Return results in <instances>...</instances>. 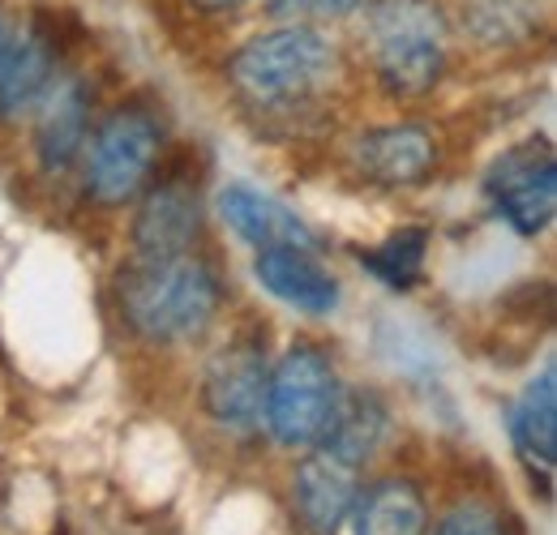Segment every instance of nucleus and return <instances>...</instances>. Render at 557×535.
<instances>
[{
  "instance_id": "f257e3e1",
  "label": "nucleus",
  "mask_w": 557,
  "mask_h": 535,
  "mask_svg": "<svg viewBox=\"0 0 557 535\" xmlns=\"http://www.w3.org/2000/svg\"><path fill=\"white\" fill-rule=\"evenodd\" d=\"M125 322L150 343H185L210 326L219 309V283L207 262L181 258H138L121 270Z\"/></svg>"
},
{
  "instance_id": "f03ea898",
  "label": "nucleus",
  "mask_w": 557,
  "mask_h": 535,
  "mask_svg": "<svg viewBox=\"0 0 557 535\" xmlns=\"http://www.w3.org/2000/svg\"><path fill=\"white\" fill-rule=\"evenodd\" d=\"M377 77L391 95H424L446 65V13L437 0H377L369 13Z\"/></svg>"
},
{
  "instance_id": "7ed1b4c3",
  "label": "nucleus",
  "mask_w": 557,
  "mask_h": 535,
  "mask_svg": "<svg viewBox=\"0 0 557 535\" xmlns=\"http://www.w3.org/2000/svg\"><path fill=\"white\" fill-rule=\"evenodd\" d=\"M227 73L249 103L278 108V103H300L305 95H313L335 73V52L322 35L305 26H287L275 35L249 39L232 57Z\"/></svg>"
},
{
  "instance_id": "20e7f679",
  "label": "nucleus",
  "mask_w": 557,
  "mask_h": 535,
  "mask_svg": "<svg viewBox=\"0 0 557 535\" xmlns=\"http://www.w3.org/2000/svg\"><path fill=\"white\" fill-rule=\"evenodd\" d=\"M339 395L331 356L318 347H292L267 382V424L283 446H318Z\"/></svg>"
},
{
  "instance_id": "39448f33",
  "label": "nucleus",
  "mask_w": 557,
  "mask_h": 535,
  "mask_svg": "<svg viewBox=\"0 0 557 535\" xmlns=\"http://www.w3.org/2000/svg\"><path fill=\"white\" fill-rule=\"evenodd\" d=\"M159 150H163V134H159V121L150 112H141V108L112 112L99 125V134L90 137L86 189L108 206L129 201L146 185V176L154 172Z\"/></svg>"
},
{
  "instance_id": "423d86ee",
  "label": "nucleus",
  "mask_w": 557,
  "mask_h": 535,
  "mask_svg": "<svg viewBox=\"0 0 557 535\" xmlns=\"http://www.w3.org/2000/svg\"><path fill=\"white\" fill-rule=\"evenodd\" d=\"M488 198L497 206V214L523 232V236H536L549 227L557 206V167H554V150L536 137V141H523L515 150H506L493 167H488L485 181Z\"/></svg>"
},
{
  "instance_id": "0eeeda50",
  "label": "nucleus",
  "mask_w": 557,
  "mask_h": 535,
  "mask_svg": "<svg viewBox=\"0 0 557 535\" xmlns=\"http://www.w3.org/2000/svg\"><path fill=\"white\" fill-rule=\"evenodd\" d=\"M267 351L262 343H232L223 347L207 369V386H202V399H207V411L227 424V428H253L262 424L267 415Z\"/></svg>"
},
{
  "instance_id": "6e6552de",
  "label": "nucleus",
  "mask_w": 557,
  "mask_h": 535,
  "mask_svg": "<svg viewBox=\"0 0 557 535\" xmlns=\"http://www.w3.org/2000/svg\"><path fill=\"white\" fill-rule=\"evenodd\" d=\"M292 497L300 519L318 535H335L351 514L356 497H360V468L348 463L344 455L318 446L313 455H305V463L296 468L292 480Z\"/></svg>"
},
{
  "instance_id": "1a4fd4ad",
  "label": "nucleus",
  "mask_w": 557,
  "mask_h": 535,
  "mask_svg": "<svg viewBox=\"0 0 557 535\" xmlns=\"http://www.w3.org/2000/svg\"><path fill=\"white\" fill-rule=\"evenodd\" d=\"M219 214L232 223V232L240 240H249L258 249H275V245L305 249V253L318 249V236L305 227V219L253 185H227L219 194Z\"/></svg>"
},
{
  "instance_id": "9d476101",
  "label": "nucleus",
  "mask_w": 557,
  "mask_h": 535,
  "mask_svg": "<svg viewBox=\"0 0 557 535\" xmlns=\"http://www.w3.org/2000/svg\"><path fill=\"white\" fill-rule=\"evenodd\" d=\"M356 163L377 185H420L437 163V141L420 125H382L356 141Z\"/></svg>"
},
{
  "instance_id": "9b49d317",
  "label": "nucleus",
  "mask_w": 557,
  "mask_h": 535,
  "mask_svg": "<svg viewBox=\"0 0 557 535\" xmlns=\"http://www.w3.org/2000/svg\"><path fill=\"white\" fill-rule=\"evenodd\" d=\"M198 232H202L198 194L185 185H159L141 201L134 245H138V258H181L194 249Z\"/></svg>"
},
{
  "instance_id": "f8f14e48",
  "label": "nucleus",
  "mask_w": 557,
  "mask_h": 535,
  "mask_svg": "<svg viewBox=\"0 0 557 535\" xmlns=\"http://www.w3.org/2000/svg\"><path fill=\"white\" fill-rule=\"evenodd\" d=\"M258 283L278 296L283 304L300 309V313H313V318H326L339 309V283L318 266L305 249H287V245H275V249H258Z\"/></svg>"
},
{
  "instance_id": "ddd939ff",
  "label": "nucleus",
  "mask_w": 557,
  "mask_h": 535,
  "mask_svg": "<svg viewBox=\"0 0 557 535\" xmlns=\"http://www.w3.org/2000/svg\"><path fill=\"white\" fill-rule=\"evenodd\" d=\"M57 77V48L52 39L35 26L22 39H13L9 61L0 69V116H22L44 103Z\"/></svg>"
},
{
  "instance_id": "4468645a",
  "label": "nucleus",
  "mask_w": 557,
  "mask_h": 535,
  "mask_svg": "<svg viewBox=\"0 0 557 535\" xmlns=\"http://www.w3.org/2000/svg\"><path fill=\"white\" fill-rule=\"evenodd\" d=\"M44 116H39V163L48 172H65L77 150L86 146V125H90V99L82 90V82H52V90L44 95Z\"/></svg>"
},
{
  "instance_id": "2eb2a0df",
  "label": "nucleus",
  "mask_w": 557,
  "mask_h": 535,
  "mask_svg": "<svg viewBox=\"0 0 557 535\" xmlns=\"http://www.w3.org/2000/svg\"><path fill=\"white\" fill-rule=\"evenodd\" d=\"M356 535H424L429 506L412 480H377L356 497Z\"/></svg>"
},
{
  "instance_id": "dca6fc26",
  "label": "nucleus",
  "mask_w": 557,
  "mask_h": 535,
  "mask_svg": "<svg viewBox=\"0 0 557 535\" xmlns=\"http://www.w3.org/2000/svg\"><path fill=\"white\" fill-rule=\"evenodd\" d=\"M382 433H386V407H382V399L373 390H351V395H339L335 415H331V424H326L318 446H326V450L344 455L348 463L364 468V459L377 450Z\"/></svg>"
},
{
  "instance_id": "f3484780",
  "label": "nucleus",
  "mask_w": 557,
  "mask_h": 535,
  "mask_svg": "<svg viewBox=\"0 0 557 535\" xmlns=\"http://www.w3.org/2000/svg\"><path fill=\"white\" fill-rule=\"evenodd\" d=\"M510 428H515V441L523 455L541 459V463H554L557 459V382H554V364H545V373L519 395L515 402V415H510Z\"/></svg>"
},
{
  "instance_id": "a211bd4d",
  "label": "nucleus",
  "mask_w": 557,
  "mask_h": 535,
  "mask_svg": "<svg viewBox=\"0 0 557 535\" xmlns=\"http://www.w3.org/2000/svg\"><path fill=\"white\" fill-rule=\"evenodd\" d=\"M424 249H429V232L424 227H404L395 236H386L377 249L360 253V266L373 278H382L386 287H412L424 266Z\"/></svg>"
},
{
  "instance_id": "6ab92c4d",
  "label": "nucleus",
  "mask_w": 557,
  "mask_h": 535,
  "mask_svg": "<svg viewBox=\"0 0 557 535\" xmlns=\"http://www.w3.org/2000/svg\"><path fill=\"white\" fill-rule=\"evenodd\" d=\"M468 22L488 43L519 39L532 26V0H472L468 4Z\"/></svg>"
},
{
  "instance_id": "aec40b11",
  "label": "nucleus",
  "mask_w": 557,
  "mask_h": 535,
  "mask_svg": "<svg viewBox=\"0 0 557 535\" xmlns=\"http://www.w3.org/2000/svg\"><path fill=\"white\" fill-rule=\"evenodd\" d=\"M369 0H271L275 17H292V22H331V17H348Z\"/></svg>"
},
{
  "instance_id": "412c9836",
  "label": "nucleus",
  "mask_w": 557,
  "mask_h": 535,
  "mask_svg": "<svg viewBox=\"0 0 557 535\" xmlns=\"http://www.w3.org/2000/svg\"><path fill=\"white\" fill-rule=\"evenodd\" d=\"M437 535H502V523H497V514H493L488 506L468 501V506H455V510L437 523Z\"/></svg>"
},
{
  "instance_id": "4be33fe9",
  "label": "nucleus",
  "mask_w": 557,
  "mask_h": 535,
  "mask_svg": "<svg viewBox=\"0 0 557 535\" xmlns=\"http://www.w3.org/2000/svg\"><path fill=\"white\" fill-rule=\"evenodd\" d=\"M9 48H13V30H9V22L0 17V69L9 61Z\"/></svg>"
},
{
  "instance_id": "5701e85b",
  "label": "nucleus",
  "mask_w": 557,
  "mask_h": 535,
  "mask_svg": "<svg viewBox=\"0 0 557 535\" xmlns=\"http://www.w3.org/2000/svg\"><path fill=\"white\" fill-rule=\"evenodd\" d=\"M207 9H236V4H245V0H202Z\"/></svg>"
}]
</instances>
